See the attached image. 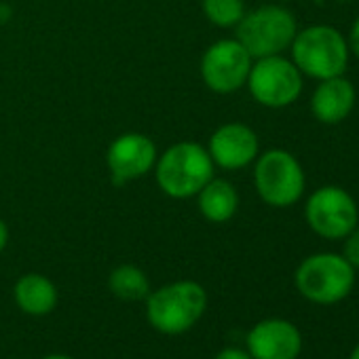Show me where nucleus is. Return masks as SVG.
<instances>
[{"label": "nucleus", "mask_w": 359, "mask_h": 359, "mask_svg": "<svg viewBox=\"0 0 359 359\" xmlns=\"http://www.w3.org/2000/svg\"><path fill=\"white\" fill-rule=\"evenodd\" d=\"M205 309L208 292L197 281H175L146 296V319L165 336L189 332L205 315Z\"/></svg>", "instance_id": "1"}, {"label": "nucleus", "mask_w": 359, "mask_h": 359, "mask_svg": "<svg viewBox=\"0 0 359 359\" xmlns=\"http://www.w3.org/2000/svg\"><path fill=\"white\" fill-rule=\"evenodd\" d=\"M212 156L199 144L191 142L169 148L156 165L158 187L175 199L201 193V189L212 180Z\"/></svg>", "instance_id": "2"}, {"label": "nucleus", "mask_w": 359, "mask_h": 359, "mask_svg": "<svg viewBox=\"0 0 359 359\" xmlns=\"http://www.w3.org/2000/svg\"><path fill=\"white\" fill-rule=\"evenodd\" d=\"M292 55L296 68L313 79L340 76L348 62V47L344 36L330 26H313L294 36Z\"/></svg>", "instance_id": "3"}, {"label": "nucleus", "mask_w": 359, "mask_h": 359, "mask_svg": "<svg viewBox=\"0 0 359 359\" xmlns=\"http://www.w3.org/2000/svg\"><path fill=\"white\" fill-rule=\"evenodd\" d=\"M355 283V269L336 254L309 256L296 271L298 292L315 304H336L344 300Z\"/></svg>", "instance_id": "4"}, {"label": "nucleus", "mask_w": 359, "mask_h": 359, "mask_svg": "<svg viewBox=\"0 0 359 359\" xmlns=\"http://www.w3.org/2000/svg\"><path fill=\"white\" fill-rule=\"evenodd\" d=\"M296 36V20L281 7H262L243 15L237 28V41L252 57H269L283 51Z\"/></svg>", "instance_id": "5"}, {"label": "nucleus", "mask_w": 359, "mask_h": 359, "mask_svg": "<svg viewBox=\"0 0 359 359\" xmlns=\"http://www.w3.org/2000/svg\"><path fill=\"white\" fill-rule=\"evenodd\" d=\"M256 189L273 208L294 205L304 191L302 167L290 152L269 150L256 165Z\"/></svg>", "instance_id": "6"}, {"label": "nucleus", "mask_w": 359, "mask_h": 359, "mask_svg": "<svg viewBox=\"0 0 359 359\" xmlns=\"http://www.w3.org/2000/svg\"><path fill=\"white\" fill-rule=\"evenodd\" d=\"M248 81L252 95L269 108L290 106L302 89L300 70L277 55L260 57V62L250 70Z\"/></svg>", "instance_id": "7"}, {"label": "nucleus", "mask_w": 359, "mask_h": 359, "mask_svg": "<svg viewBox=\"0 0 359 359\" xmlns=\"http://www.w3.org/2000/svg\"><path fill=\"white\" fill-rule=\"evenodd\" d=\"M309 226L325 239H342L357 226V205L338 187H323L306 203Z\"/></svg>", "instance_id": "8"}, {"label": "nucleus", "mask_w": 359, "mask_h": 359, "mask_svg": "<svg viewBox=\"0 0 359 359\" xmlns=\"http://www.w3.org/2000/svg\"><path fill=\"white\" fill-rule=\"evenodd\" d=\"M252 55L239 41H220L208 49L201 62V72L210 89L216 93L237 91L250 76Z\"/></svg>", "instance_id": "9"}, {"label": "nucleus", "mask_w": 359, "mask_h": 359, "mask_svg": "<svg viewBox=\"0 0 359 359\" xmlns=\"http://www.w3.org/2000/svg\"><path fill=\"white\" fill-rule=\"evenodd\" d=\"M300 351V330L285 319H262L248 332L252 359H298Z\"/></svg>", "instance_id": "10"}, {"label": "nucleus", "mask_w": 359, "mask_h": 359, "mask_svg": "<svg viewBox=\"0 0 359 359\" xmlns=\"http://www.w3.org/2000/svg\"><path fill=\"white\" fill-rule=\"evenodd\" d=\"M156 146L140 133H127L112 142L108 150V165L112 169L114 182H127L131 177L144 175L154 165Z\"/></svg>", "instance_id": "11"}, {"label": "nucleus", "mask_w": 359, "mask_h": 359, "mask_svg": "<svg viewBox=\"0 0 359 359\" xmlns=\"http://www.w3.org/2000/svg\"><path fill=\"white\" fill-rule=\"evenodd\" d=\"M210 154L224 169L245 167L258 154V137L245 125L239 123L224 125L212 135Z\"/></svg>", "instance_id": "12"}, {"label": "nucleus", "mask_w": 359, "mask_h": 359, "mask_svg": "<svg viewBox=\"0 0 359 359\" xmlns=\"http://www.w3.org/2000/svg\"><path fill=\"white\" fill-rule=\"evenodd\" d=\"M355 104L353 85L340 76L325 79L313 93V112L321 123L334 125L348 116Z\"/></svg>", "instance_id": "13"}, {"label": "nucleus", "mask_w": 359, "mask_h": 359, "mask_svg": "<svg viewBox=\"0 0 359 359\" xmlns=\"http://www.w3.org/2000/svg\"><path fill=\"white\" fill-rule=\"evenodd\" d=\"M15 304L32 317H45L57 306V287L51 279L39 273L24 275L13 287Z\"/></svg>", "instance_id": "14"}, {"label": "nucleus", "mask_w": 359, "mask_h": 359, "mask_svg": "<svg viewBox=\"0 0 359 359\" xmlns=\"http://www.w3.org/2000/svg\"><path fill=\"white\" fill-rule=\"evenodd\" d=\"M237 205H239V197L226 180H214V182L210 180V182L201 189L199 210L212 222L231 220L237 212Z\"/></svg>", "instance_id": "15"}, {"label": "nucleus", "mask_w": 359, "mask_h": 359, "mask_svg": "<svg viewBox=\"0 0 359 359\" xmlns=\"http://www.w3.org/2000/svg\"><path fill=\"white\" fill-rule=\"evenodd\" d=\"M108 287L116 298H121L125 302L146 300V296L150 294L148 277L144 275V271H140L137 266H131V264L116 266L108 277Z\"/></svg>", "instance_id": "16"}, {"label": "nucleus", "mask_w": 359, "mask_h": 359, "mask_svg": "<svg viewBox=\"0 0 359 359\" xmlns=\"http://www.w3.org/2000/svg\"><path fill=\"white\" fill-rule=\"evenodd\" d=\"M203 11L212 24L229 28L243 20V0H203Z\"/></svg>", "instance_id": "17"}, {"label": "nucleus", "mask_w": 359, "mask_h": 359, "mask_svg": "<svg viewBox=\"0 0 359 359\" xmlns=\"http://www.w3.org/2000/svg\"><path fill=\"white\" fill-rule=\"evenodd\" d=\"M342 258H344L353 269H359V229H353V231L346 235Z\"/></svg>", "instance_id": "18"}, {"label": "nucleus", "mask_w": 359, "mask_h": 359, "mask_svg": "<svg viewBox=\"0 0 359 359\" xmlns=\"http://www.w3.org/2000/svg\"><path fill=\"white\" fill-rule=\"evenodd\" d=\"M214 359H252V355L243 348H237V346H226L222 348Z\"/></svg>", "instance_id": "19"}, {"label": "nucleus", "mask_w": 359, "mask_h": 359, "mask_svg": "<svg viewBox=\"0 0 359 359\" xmlns=\"http://www.w3.org/2000/svg\"><path fill=\"white\" fill-rule=\"evenodd\" d=\"M351 49H353V53L359 57V20L355 22V26H353V30H351Z\"/></svg>", "instance_id": "20"}, {"label": "nucleus", "mask_w": 359, "mask_h": 359, "mask_svg": "<svg viewBox=\"0 0 359 359\" xmlns=\"http://www.w3.org/2000/svg\"><path fill=\"white\" fill-rule=\"evenodd\" d=\"M7 241H9V231H7V224L0 220V252L5 250Z\"/></svg>", "instance_id": "21"}, {"label": "nucleus", "mask_w": 359, "mask_h": 359, "mask_svg": "<svg viewBox=\"0 0 359 359\" xmlns=\"http://www.w3.org/2000/svg\"><path fill=\"white\" fill-rule=\"evenodd\" d=\"M43 359H74V357H70V355H62V353H53V355H47V357H43Z\"/></svg>", "instance_id": "22"}, {"label": "nucleus", "mask_w": 359, "mask_h": 359, "mask_svg": "<svg viewBox=\"0 0 359 359\" xmlns=\"http://www.w3.org/2000/svg\"><path fill=\"white\" fill-rule=\"evenodd\" d=\"M348 359H359V344L351 351V355H348Z\"/></svg>", "instance_id": "23"}]
</instances>
